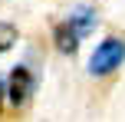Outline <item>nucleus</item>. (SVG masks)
Masks as SVG:
<instances>
[{
	"label": "nucleus",
	"mask_w": 125,
	"mask_h": 122,
	"mask_svg": "<svg viewBox=\"0 0 125 122\" xmlns=\"http://www.w3.org/2000/svg\"><path fill=\"white\" fill-rule=\"evenodd\" d=\"M122 63H125V40H119V36H105V40L92 50L86 69L92 73V76H109V73H115Z\"/></svg>",
	"instance_id": "nucleus-1"
},
{
	"label": "nucleus",
	"mask_w": 125,
	"mask_h": 122,
	"mask_svg": "<svg viewBox=\"0 0 125 122\" xmlns=\"http://www.w3.org/2000/svg\"><path fill=\"white\" fill-rule=\"evenodd\" d=\"M36 86H40L36 69H30L26 63H20V66H13L10 76H7V99H10L13 106H26L30 96L36 92Z\"/></svg>",
	"instance_id": "nucleus-2"
},
{
	"label": "nucleus",
	"mask_w": 125,
	"mask_h": 122,
	"mask_svg": "<svg viewBox=\"0 0 125 122\" xmlns=\"http://www.w3.org/2000/svg\"><path fill=\"white\" fill-rule=\"evenodd\" d=\"M17 43V26L13 23H0V53H7Z\"/></svg>",
	"instance_id": "nucleus-4"
},
{
	"label": "nucleus",
	"mask_w": 125,
	"mask_h": 122,
	"mask_svg": "<svg viewBox=\"0 0 125 122\" xmlns=\"http://www.w3.org/2000/svg\"><path fill=\"white\" fill-rule=\"evenodd\" d=\"M82 33L76 30L69 20H62V23H56V30H53V43H56L59 53H76V46H79Z\"/></svg>",
	"instance_id": "nucleus-3"
}]
</instances>
